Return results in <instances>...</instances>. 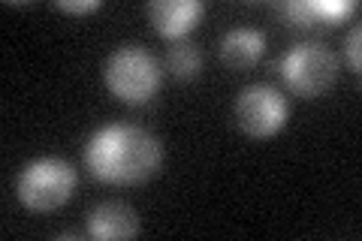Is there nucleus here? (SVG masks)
Returning a JSON list of instances; mask_svg holds the SVG:
<instances>
[{
    "label": "nucleus",
    "mask_w": 362,
    "mask_h": 241,
    "mask_svg": "<svg viewBox=\"0 0 362 241\" xmlns=\"http://www.w3.org/2000/svg\"><path fill=\"white\" fill-rule=\"evenodd\" d=\"M160 142L133 124H106L85 142V166L106 184H139L160 169Z\"/></svg>",
    "instance_id": "f257e3e1"
},
{
    "label": "nucleus",
    "mask_w": 362,
    "mask_h": 241,
    "mask_svg": "<svg viewBox=\"0 0 362 241\" xmlns=\"http://www.w3.org/2000/svg\"><path fill=\"white\" fill-rule=\"evenodd\" d=\"M103 78L112 94L130 106H145L160 90L157 61L142 45H121L112 52L103 66Z\"/></svg>",
    "instance_id": "f03ea898"
},
{
    "label": "nucleus",
    "mask_w": 362,
    "mask_h": 241,
    "mask_svg": "<svg viewBox=\"0 0 362 241\" xmlns=\"http://www.w3.org/2000/svg\"><path fill=\"white\" fill-rule=\"evenodd\" d=\"M76 169L61 157H40L18 172L16 193L30 211H54L73 196Z\"/></svg>",
    "instance_id": "7ed1b4c3"
},
{
    "label": "nucleus",
    "mask_w": 362,
    "mask_h": 241,
    "mask_svg": "<svg viewBox=\"0 0 362 241\" xmlns=\"http://www.w3.org/2000/svg\"><path fill=\"white\" fill-rule=\"evenodd\" d=\"M278 73L293 94L314 100L335 85L338 61L323 42H296L278 61Z\"/></svg>",
    "instance_id": "20e7f679"
},
{
    "label": "nucleus",
    "mask_w": 362,
    "mask_h": 241,
    "mask_svg": "<svg viewBox=\"0 0 362 241\" xmlns=\"http://www.w3.org/2000/svg\"><path fill=\"white\" fill-rule=\"evenodd\" d=\"M290 106L272 85H251L235 100V124L254 139H269L287 124Z\"/></svg>",
    "instance_id": "39448f33"
},
{
    "label": "nucleus",
    "mask_w": 362,
    "mask_h": 241,
    "mask_svg": "<svg viewBox=\"0 0 362 241\" xmlns=\"http://www.w3.org/2000/svg\"><path fill=\"white\" fill-rule=\"evenodd\" d=\"M202 13H206V6H202L199 0H154L148 6L154 30L169 40H181L185 33L194 30Z\"/></svg>",
    "instance_id": "423d86ee"
},
{
    "label": "nucleus",
    "mask_w": 362,
    "mask_h": 241,
    "mask_svg": "<svg viewBox=\"0 0 362 241\" xmlns=\"http://www.w3.org/2000/svg\"><path fill=\"white\" fill-rule=\"evenodd\" d=\"M139 233V217L124 202H100L88 214V235L100 241H121Z\"/></svg>",
    "instance_id": "0eeeda50"
},
{
    "label": "nucleus",
    "mask_w": 362,
    "mask_h": 241,
    "mask_svg": "<svg viewBox=\"0 0 362 241\" xmlns=\"http://www.w3.org/2000/svg\"><path fill=\"white\" fill-rule=\"evenodd\" d=\"M263 52H266V37L263 30H254V28H233L221 40V57L233 70H251L263 57Z\"/></svg>",
    "instance_id": "6e6552de"
},
{
    "label": "nucleus",
    "mask_w": 362,
    "mask_h": 241,
    "mask_svg": "<svg viewBox=\"0 0 362 241\" xmlns=\"http://www.w3.org/2000/svg\"><path fill=\"white\" fill-rule=\"evenodd\" d=\"M166 66H169V73H173L175 78H194L199 73V66H202V57H199V49L194 42H187V40H175L173 45H169V52H166Z\"/></svg>",
    "instance_id": "1a4fd4ad"
},
{
    "label": "nucleus",
    "mask_w": 362,
    "mask_h": 241,
    "mask_svg": "<svg viewBox=\"0 0 362 241\" xmlns=\"http://www.w3.org/2000/svg\"><path fill=\"white\" fill-rule=\"evenodd\" d=\"M278 13L284 16L290 25H296V28H314V25H320V21H317L314 0H287V4L278 6Z\"/></svg>",
    "instance_id": "9d476101"
},
{
    "label": "nucleus",
    "mask_w": 362,
    "mask_h": 241,
    "mask_svg": "<svg viewBox=\"0 0 362 241\" xmlns=\"http://www.w3.org/2000/svg\"><path fill=\"white\" fill-rule=\"evenodd\" d=\"M314 9L320 25H332V21H341L344 16L354 13L356 4L354 0H314Z\"/></svg>",
    "instance_id": "9b49d317"
},
{
    "label": "nucleus",
    "mask_w": 362,
    "mask_h": 241,
    "mask_svg": "<svg viewBox=\"0 0 362 241\" xmlns=\"http://www.w3.org/2000/svg\"><path fill=\"white\" fill-rule=\"evenodd\" d=\"M61 9V13H73V16H88L94 13V9H100V0H58L54 4Z\"/></svg>",
    "instance_id": "f8f14e48"
},
{
    "label": "nucleus",
    "mask_w": 362,
    "mask_h": 241,
    "mask_svg": "<svg viewBox=\"0 0 362 241\" xmlns=\"http://www.w3.org/2000/svg\"><path fill=\"white\" fill-rule=\"evenodd\" d=\"M359 40H362V28H354L350 30V37L344 40V54H347V61L354 70H359L362 61H359Z\"/></svg>",
    "instance_id": "ddd939ff"
}]
</instances>
